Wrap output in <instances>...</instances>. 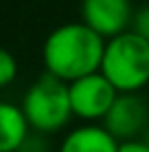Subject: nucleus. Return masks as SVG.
<instances>
[{
	"label": "nucleus",
	"instance_id": "nucleus-9",
	"mask_svg": "<svg viewBox=\"0 0 149 152\" xmlns=\"http://www.w3.org/2000/svg\"><path fill=\"white\" fill-rule=\"evenodd\" d=\"M18 77V60L13 57L11 51L0 46V88L11 86Z\"/></svg>",
	"mask_w": 149,
	"mask_h": 152
},
{
	"label": "nucleus",
	"instance_id": "nucleus-6",
	"mask_svg": "<svg viewBox=\"0 0 149 152\" xmlns=\"http://www.w3.org/2000/svg\"><path fill=\"white\" fill-rule=\"evenodd\" d=\"M132 15H134V9L130 0H83L81 2V22H86L103 40L130 31Z\"/></svg>",
	"mask_w": 149,
	"mask_h": 152
},
{
	"label": "nucleus",
	"instance_id": "nucleus-1",
	"mask_svg": "<svg viewBox=\"0 0 149 152\" xmlns=\"http://www.w3.org/2000/svg\"><path fill=\"white\" fill-rule=\"evenodd\" d=\"M105 40L86 22L59 24L46 35L42 44V62L46 75L70 84L101 69Z\"/></svg>",
	"mask_w": 149,
	"mask_h": 152
},
{
	"label": "nucleus",
	"instance_id": "nucleus-12",
	"mask_svg": "<svg viewBox=\"0 0 149 152\" xmlns=\"http://www.w3.org/2000/svg\"><path fill=\"white\" fill-rule=\"evenodd\" d=\"M20 152H48V148H46L44 139H40V134L35 132L24 141V145L20 148Z\"/></svg>",
	"mask_w": 149,
	"mask_h": 152
},
{
	"label": "nucleus",
	"instance_id": "nucleus-10",
	"mask_svg": "<svg viewBox=\"0 0 149 152\" xmlns=\"http://www.w3.org/2000/svg\"><path fill=\"white\" fill-rule=\"evenodd\" d=\"M130 31H134V33H138L140 38L149 40V4H143L140 9H136V11H134Z\"/></svg>",
	"mask_w": 149,
	"mask_h": 152
},
{
	"label": "nucleus",
	"instance_id": "nucleus-7",
	"mask_svg": "<svg viewBox=\"0 0 149 152\" xmlns=\"http://www.w3.org/2000/svg\"><path fill=\"white\" fill-rule=\"evenodd\" d=\"M57 152H119V141L103 124H81L64 134Z\"/></svg>",
	"mask_w": 149,
	"mask_h": 152
},
{
	"label": "nucleus",
	"instance_id": "nucleus-11",
	"mask_svg": "<svg viewBox=\"0 0 149 152\" xmlns=\"http://www.w3.org/2000/svg\"><path fill=\"white\" fill-rule=\"evenodd\" d=\"M119 152H149V141L145 139L119 141Z\"/></svg>",
	"mask_w": 149,
	"mask_h": 152
},
{
	"label": "nucleus",
	"instance_id": "nucleus-2",
	"mask_svg": "<svg viewBox=\"0 0 149 152\" xmlns=\"http://www.w3.org/2000/svg\"><path fill=\"white\" fill-rule=\"evenodd\" d=\"M99 71L119 93H140L149 84V40L134 31L105 40Z\"/></svg>",
	"mask_w": 149,
	"mask_h": 152
},
{
	"label": "nucleus",
	"instance_id": "nucleus-3",
	"mask_svg": "<svg viewBox=\"0 0 149 152\" xmlns=\"http://www.w3.org/2000/svg\"><path fill=\"white\" fill-rule=\"evenodd\" d=\"M20 106L31 130L37 134H55L73 119L68 84L50 75H42L31 84Z\"/></svg>",
	"mask_w": 149,
	"mask_h": 152
},
{
	"label": "nucleus",
	"instance_id": "nucleus-5",
	"mask_svg": "<svg viewBox=\"0 0 149 152\" xmlns=\"http://www.w3.org/2000/svg\"><path fill=\"white\" fill-rule=\"evenodd\" d=\"M101 124L116 141L140 139L149 124V106L140 93H119Z\"/></svg>",
	"mask_w": 149,
	"mask_h": 152
},
{
	"label": "nucleus",
	"instance_id": "nucleus-4",
	"mask_svg": "<svg viewBox=\"0 0 149 152\" xmlns=\"http://www.w3.org/2000/svg\"><path fill=\"white\" fill-rule=\"evenodd\" d=\"M68 97H70L73 117L81 119L83 124H96L105 119L114 99L119 97V91L105 80L103 73L96 71L70 82Z\"/></svg>",
	"mask_w": 149,
	"mask_h": 152
},
{
	"label": "nucleus",
	"instance_id": "nucleus-8",
	"mask_svg": "<svg viewBox=\"0 0 149 152\" xmlns=\"http://www.w3.org/2000/svg\"><path fill=\"white\" fill-rule=\"evenodd\" d=\"M31 126L20 104L0 102V152H20L31 137Z\"/></svg>",
	"mask_w": 149,
	"mask_h": 152
}]
</instances>
